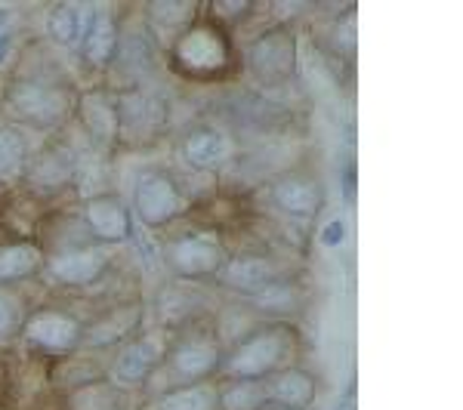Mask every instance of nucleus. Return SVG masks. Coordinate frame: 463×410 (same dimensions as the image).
Returning a JSON list of instances; mask_svg holds the SVG:
<instances>
[{
    "label": "nucleus",
    "mask_w": 463,
    "mask_h": 410,
    "mask_svg": "<svg viewBox=\"0 0 463 410\" xmlns=\"http://www.w3.org/2000/svg\"><path fill=\"white\" fill-rule=\"evenodd\" d=\"M78 84H59V80L10 78L0 87V121L19 126L22 133H41L59 136L71 126Z\"/></svg>",
    "instance_id": "nucleus-1"
},
{
    "label": "nucleus",
    "mask_w": 463,
    "mask_h": 410,
    "mask_svg": "<svg viewBox=\"0 0 463 410\" xmlns=\"http://www.w3.org/2000/svg\"><path fill=\"white\" fill-rule=\"evenodd\" d=\"M164 59H167V69L179 80H192V84H222V80L241 74L235 34L229 28L216 25L213 19H207L204 10L170 43Z\"/></svg>",
    "instance_id": "nucleus-2"
},
{
    "label": "nucleus",
    "mask_w": 463,
    "mask_h": 410,
    "mask_svg": "<svg viewBox=\"0 0 463 410\" xmlns=\"http://www.w3.org/2000/svg\"><path fill=\"white\" fill-rule=\"evenodd\" d=\"M300 327L290 321H260L222 352L216 379H269L279 370L300 364Z\"/></svg>",
    "instance_id": "nucleus-3"
},
{
    "label": "nucleus",
    "mask_w": 463,
    "mask_h": 410,
    "mask_svg": "<svg viewBox=\"0 0 463 410\" xmlns=\"http://www.w3.org/2000/svg\"><path fill=\"white\" fill-rule=\"evenodd\" d=\"M222 352H226V349H222L220 337L213 333L211 318H198V321L176 327L174 342H170V352L158 370L164 377V389L213 383V379L220 377Z\"/></svg>",
    "instance_id": "nucleus-4"
},
{
    "label": "nucleus",
    "mask_w": 463,
    "mask_h": 410,
    "mask_svg": "<svg viewBox=\"0 0 463 410\" xmlns=\"http://www.w3.org/2000/svg\"><path fill=\"white\" fill-rule=\"evenodd\" d=\"M241 74L260 89H281L297 80L300 71V34L290 25H269L238 50Z\"/></svg>",
    "instance_id": "nucleus-5"
},
{
    "label": "nucleus",
    "mask_w": 463,
    "mask_h": 410,
    "mask_svg": "<svg viewBox=\"0 0 463 410\" xmlns=\"http://www.w3.org/2000/svg\"><path fill=\"white\" fill-rule=\"evenodd\" d=\"M229 256V241L216 228H183L161 244V263L179 284H213Z\"/></svg>",
    "instance_id": "nucleus-6"
},
{
    "label": "nucleus",
    "mask_w": 463,
    "mask_h": 410,
    "mask_svg": "<svg viewBox=\"0 0 463 410\" xmlns=\"http://www.w3.org/2000/svg\"><path fill=\"white\" fill-rule=\"evenodd\" d=\"M16 342L25 355L41 358L47 364L59 361L84 346V321L78 312L62 303H37L22 318Z\"/></svg>",
    "instance_id": "nucleus-7"
},
{
    "label": "nucleus",
    "mask_w": 463,
    "mask_h": 410,
    "mask_svg": "<svg viewBox=\"0 0 463 410\" xmlns=\"http://www.w3.org/2000/svg\"><path fill=\"white\" fill-rule=\"evenodd\" d=\"M22 189L34 195L43 204L56 207L65 198H71L80 185V158L65 139V133L50 136L43 145L32 148V158L25 163V176H22Z\"/></svg>",
    "instance_id": "nucleus-8"
},
{
    "label": "nucleus",
    "mask_w": 463,
    "mask_h": 410,
    "mask_svg": "<svg viewBox=\"0 0 463 410\" xmlns=\"http://www.w3.org/2000/svg\"><path fill=\"white\" fill-rule=\"evenodd\" d=\"M174 342V327L146 324L137 337L109 352V383L121 392H146Z\"/></svg>",
    "instance_id": "nucleus-9"
},
{
    "label": "nucleus",
    "mask_w": 463,
    "mask_h": 410,
    "mask_svg": "<svg viewBox=\"0 0 463 410\" xmlns=\"http://www.w3.org/2000/svg\"><path fill=\"white\" fill-rule=\"evenodd\" d=\"M192 210V198L185 195L183 182L167 173V170H139L133 179V195H130V213L139 228L158 235L167 232L170 226L183 222Z\"/></svg>",
    "instance_id": "nucleus-10"
},
{
    "label": "nucleus",
    "mask_w": 463,
    "mask_h": 410,
    "mask_svg": "<svg viewBox=\"0 0 463 410\" xmlns=\"http://www.w3.org/2000/svg\"><path fill=\"white\" fill-rule=\"evenodd\" d=\"M71 124L80 130L90 154L111 161L121 152V126H118V89L111 84L78 87Z\"/></svg>",
    "instance_id": "nucleus-11"
},
{
    "label": "nucleus",
    "mask_w": 463,
    "mask_h": 410,
    "mask_svg": "<svg viewBox=\"0 0 463 410\" xmlns=\"http://www.w3.org/2000/svg\"><path fill=\"white\" fill-rule=\"evenodd\" d=\"M118 126H121V148L148 152L167 133L170 102L139 84L118 89Z\"/></svg>",
    "instance_id": "nucleus-12"
},
{
    "label": "nucleus",
    "mask_w": 463,
    "mask_h": 410,
    "mask_svg": "<svg viewBox=\"0 0 463 410\" xmlns=\"http://www.w3.org/2000/svg\"><path fill=\"white\" fill-rule=\"evenodd\" d=\"M118 256L115 247H99V244H87L78 250L53 253V256H43L41 278L47 287L53 290H74V294H87L99 284L102 278L115 268Z\"/></svg>",
    "instance_id": "nucleus-13"
},
{
    "label": "nucleus",
    "mask_w": 463,
    "mask_h": 410,
    "mask_svg": "<svg viewBox=\"0 0 463 410\" xmlns=\"http://www.w3.org/2000/svg\"><path fill=\"white\" fill-rule=\"evenodd\" d=\"M121 41H124V28H121V6L106 4V6H93L90 16L84 22V32L78 41V62L80 69L90 74H102L121 59Z\"/></svg>",
    "instance_id": "nucleus-14"
},
{
    "label": "nucleus",
    "mask_w": 463,
    "mask_h": 410,
    "mask_svg": "<svg viewBox=\"0 0 463 410\" xmlns=\"http://www.w3.org/2000/svg\"><path fill=\"white\" fill-rule=\"evenodd\" d=\"M285 275L290 272H285V266L279 263L275 253H269L263 247H229V256H226V263H222L213 284L235 294L238 300H248L257 290L285 278Z\"/></svg>",
    "instance_id": "nucleus-15"
},
{
    "label": "nucleus",
    "mask_w": 463,
    "mask_h": 410,
    "mask_svg": "<svg viewBox=\"0 0 463 410\" xmlns=\"http://www.w3.org/2000/svg\"><path fill=\"white\" fill-rule=\"evenodd\" d=\"M146 327V300L133 296V300L106 305V309L93 312L84 318V346L90 352H115L121 342L137 337Z\"/></svg>",
    "instance_id": "nucleus-16"
},
{
    "label": "nucleus",
    "mask_w": 463,
    "mask_h": 410,
    "mask_svg": "<svg viewBox=\"0 0 463 410\" xmlns=\"http://www.w3.org/2000/svg\"><path fill=\"white\" fill-rule=\"evenodd\" d=\"M78 210L93 244L115 250L130 244V232L137 226V219L130 213V204L124 198H118L115 191H93L84 200H78Z\"/></svg>",
    "instance_id": "nucleus-17"
},
{
    "label": "nucleus",
    "mask_w": 463,
    "mask_h": 410,
    "mask_svg": "<svg viewBox=\"0 0 463 410\" xmlns=\"http://www.w3.org/2000/svg\"><path fill=\"white\" fill-rule=\"evenodd\" d=\"M232 152H235V145H232L229 133H222L213 124L189 126L176 143L179 161L189 170H195V173H216V170H222L229 163Z\"/></svg>",
    "instance_id": "nucleus-18"
},
{
    "label": "nucleus",
    "mask_w": 463,
    "mask_h": 410,
    "mask_svg": "<svg viewBox=\"0 0 463 410\" xmlns=\"http://www.w3.org/2000/svg\"><path fill=\"white\" fill-rule=\"evenodd\" d=\"M269 200L275 210L290 216V219L312 222L325 207V189L309 173H285L269 185Z\"/></svg>",
    "instance_id": "nucleus-19"
},
{
    "label": "nucleus",
    "mask_w": 463,
    "mask_h": 410,
    "mask_svg": "<svg viewBox=\"0 0 463 410\" xmlns=\"http://www.w3.org/2000/svg\"><path fill=\"white\" fill-rule=\"evenodd\" d=\"M106 379H109V355L106 352L78 349V352L47 364V386L59 395H71L78 389H87V386L106 383Z\"/></svg>",
    "instance_id": "nucleus-20"
},
{
    "label": "nucleus",
    "mask_w": 463,
    "mask_h": 410,
    "mask_svg": "<svg viewBox=\"0 0 463 410\" xmlns=\"http://www.w3.org/2000/svg\"><path fill=\"white\" fill-rule=\"evenodd\" d=\"M201 10H204V4H198V0H152V4H146L143 25L152 47L167 53L170 43L201 16Z\"/></svg>",
    "instance_id": "nucleus-21"
},
{
    "label": "nucleus",
    "mask_w": 463,
    "mask_h": 410,
    "mask_svg": "<svg viewBox=\"0 0 463 410\" xmlns=\"http://www.w3.org/2000/svg\"><path fill=\"white\" fill-rule=\"evenodd\" d=\"M241 303H248V309L260 321L297 324V315L306 309V290L297 275H285V278L272 281V284H266L263 290H257V294Z\"/></svg>",
    "instance_id": "nucleus-22"
},
{
    "label": "nucleus",
    "mask_w": 463,
    "mask_h": 410,
    "mask_svg": "<svg viewBox=\"0 0 463 410\" xmlns=\"http://www.w3.org/2000/svg\"><path fill=\"white\" fill-rule=\"evenodd\" d=\"M266 383L269 405L285 407V410H316L318 405V379L303 364H290V368L272 374Z\"/></svg>",
    "instance_id": "nucleus-23"
},
{
    "label": "nucleus",
    "mask_w": 463,
    "mask_h": 410,
    "mask_svg": "<svg viewBox=\"0 0 463 410\" xmlns=\"http://www.w3.org/2000/svg\"><path fill=\"white\" fill-rule=\"evenodd\" d=\"M43 250L37 241H0V290H10L41 278Z\"/></svg>",
    "instance_id": "nucleus-24"
},
{
    "label": "nucleus",
    "mask_w": 463,
    "mask_h": 410,
    "mask_svg": "<svg viewBox=\"0 0 463 410\" xmlns=\"http://www.w3.org/2000/svg\"><path fill=\"white\" fill-rule=\"evenodd\" d=\"M137 410H220L216 407V379L201 386H176L139 401Z\"/></svg>",
    "instance_id": "nucleus-25"
},
{
    "label": "nucleus",
    "mask_w": 463,
    "mask_h": 410,
    "mask_svg": "<svg viewBox=\"0 0 463 410\" xmlns=\"http://www.w3.org/2000/svg\"><path fill=\"white\" fill-rule=\"evenodd\" d=\"M28 158H32L28 133L0 121V185H4V189H16L22 182Z\"/></svg>",
    "instance_id": "nucleus-26"
},
{
    "label": "nucleus",
    "mask_w": 463,
    "mask_h": 410,
    "mask_svg": "<svg viewBox=\"0 0 463 410\" xmlns=\"http://www.w3.org/2000/svg\"><path fill=\"white\" fill-rule=\"evenodd\" d=\"M216 407L220 410H269L263 379H216Z\"/></svg>",
    "instance_id": "nucleus-27"
},
{
    "label": "nucleus",
    "mask_w": 463,
    "mask_h": 410,
    "mask_svg": "<svg viewBox=\"0 0 463 410\" xmlns=\"http://www.w3.org/2000/svg\"><path fill=\"white\" fill-rule=\"evenodd\" d=\"M87 16H90V10H84V6H78V4H53L47 10V19H43L47 41L53 43V47H78Z\"/></svg>",
    "instance_id": "nucleus-28"
},
{
    "label": "nucleus",
    "mask_w": 463,
    "mask_h": 410,
    "mask_svg": "<svg viewBox=\"0 0 463 410\" xmlns=\"http://www.w3.org/2000/svg\"><path fill=\"white\" fill-rule=\"evenodd\" d=\"M124 395L127 392L115 389L106 379V383H96L87 386V389L65 395V410H130Z\"/></svg>",
    "instance_id": "nucleus-29"
},
{
    "label": "nucleus",
    "mask_w": 463,
    "mask_h": 410,
    "mask_svg": "<svg viewBox=\"0 0 463 410\" xmlns=\"http://www.w3.org/2000/svg\"><path fill=\"white\" fill-rule=\"evenodd\" d=\"M260 6L257 4H244V0H216V4H204V16L213 19L216 25L229 28L235 34L238 25H244V19L257 16Z\"/></svg>",
    "instance_id": "nucleus-30"
},
{
    "label": "nucleus",
    "mask_w": 463,
    "mask_h": 410,
    "mask_svg": "<svg viewBox=\"0 0 463 410\" xmlns=\"http://www.w3.org/2000/svg\"><path fill=\"white\" fill-rule=\"evenodd\" d=\"M22 305L16 296H10L6 290H0V349L13 346L19 340V331H22Z\"/></svg>",
    "instance_id": "nucleus-31"
},
{
    "label": "nucleus",
    "mask_w": 463,
    "mask_h": 410,
    "mask_svg": "<svg viewBox=\"0 0 463 410\" xmlns=\"http://www.w3.org/2000/svg\"><path fill=\"white\" fill-rule=\"evenodd\" d=\"M331 47L337 56L353 59L355 56V6H343L340 16L331 25Z\"/></svg>",
    "instance_id": "nucleus-32"
},
{
    "label": "nucleus",
    "mask_w": 463,
    "mask_h": 410,
    "mask_svg": "<svg viewBox=\"0 0 463 410\" xmlns=\"http://www.w3.org/2000/svg\"><path fill=\"white\" fill-rule=\"evenodd\" d=\"M321 241L327 244V247H340L343 244V222L340 219H331L325 228H321Z\"/></svg>",
    "instance_id": "nucleus-33"
},
{
    "label": "nucleus",
    "mask_w": 463,
    "mask_h": 410,
    "mask_svg": "<svg viewBox=\"0 0 463 410\" xmlns=\"http://www.w3.org/2000/svg\"><path fill=\"white\" fill-rule=\"evenodd\" d=\"M343 200H346V204L355 200V163H349V167L343 170Z\"/></svg>",
    "instance_id": "nucleus-34"
},
{
    "label": "nucleus",
    "mask_w": 463,
    "mask_h": 410,
    "mask_svg": "<svg viewBox=\"0 0 463 410\" xmlns=\"http://www.w3.org/2000/svg\"><path fill=\"white\" fill-rule=\"evenodd\" d=\"M13 43H16V37H13V32H4V34H0V69H4V62L10 59Z\"/></svg>",
    "instance_id": "nucleus-35"
},
{
    "label": "nucleus",
    "mask_w": 463,
    "mask_h": 410,
    "mask_svg": "<svg viewBox=\"0 0 463 410\" xmlns=\"http://www.w3.org/2000/svg\"><path fill=\"white\" fill-rule=\"evenodd\" d=\"M10 19H13V10H10V6H0V34L6 32V25H10Z\"/></svg>",
    "instance_id": "nucleus-36"
},
{
    "label": "nucleus",
    "mask_w": 463,
    "mask_h": 410,
    "mask_svg": "<svg viewBox=\"0 0 463 410\" xmlns=\"http://www.w3.org/2000/svg\"><path fill=\"white\" fill-rule=\"evenodd\" d=\"M340 410H353V407H349V405H343V407H340Z\"/></svg>",
    "instance_id": "nucleus-37"
},
{
    "label": "nucleus",
    "mask_w": 463,
    "mask_h": 410,
    "mask_svg": "<svg viewBox=\"0 0 463 410\" xmlns=\"http://www.w3.org/2000/svg\"><path fill=\"white\" fill-rule=\"evenodd\" d=\"M269 410H285V407H269Z\"/></svg>",
    "instance_id": "nucleus-38"
},
{
    "label": "nucleus",
    "mask_w": 463,
    "mask_h": 410,
    "mask_svg": "<svg viewBox=\"0 0 463 410\" xmlns=\"http://www.w3.org/2000/svg\"><path fill=\"white\" fill-rule=\"evenodd\" d=\"M0 410H6V405H0Z\"/></svg>",
    "instance_id": "nucleus-39"
}]
</instances>
